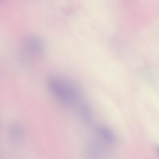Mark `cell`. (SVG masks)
Masks as SVG:
<instances>
[{"instance_id": "2", "label": "cell", "mask_w": 159, "mask_h": 159, "mask_svg": "<svg viewBox=\"0 0 159 159\" xmlns=\"http://www.w3.org/2000/svg\"><path fill=\"white\" fill-rule=\"evenodd\" d=\"M44 49V43L41 39L36 36L27 37L21 43L20 57L25 63L31 62L41 56Z\"/></svg>"}, {"instance_id": "4", "label": "cell", "mask_w": 159, "mask_h": 159, "mask_svg": "<svg viewBox=\"0 0 159 159\" xmlns=\"http://www.w3.org/2000/svg\"><path fill=\"white\" fill-rule=\"evenodd\" d=\"M89 152L93 156H101L106 153V150L99 143L92 142L89 146Z\"/></svg>"}, {"instance_id": "6", "label": "cell", "mask_w": 159, "mask_h": 159, "mask_svg": "<svg viewBox=\"0 0 159 159\" xmlns=\"http://www.w3.org/2000/svg\"><path fill=\"white\" fill-rule=\"evenodd\" d=\"M157 150L158 152L159 153V147H158L157 148Z\"/></svg>"}, {"instance_id": "1", "label": "cell", "mask_w": 159, "mask_h": 159, "mask_svg": "<svg viewBox=\"0 0 159 159\" xmlns=\"http://www.w3.org/2000/svg\"><path fill=\"white\" fill-rule=\"evenodd\" d=\"M46 81L50 92L60 102L70 104L79 99L80 93L78 88L69 79L58 75L52 74L48 76Z\"/></svg>"}, {"instance_id": "5", "label": "cell", "mask_w": 159, "mask_h": 159, "mask_svg": "<svg viewBox=\"0 0 159 159\" xmlns=\"http://www.w3.org/2000/svg\"><path fill=\"white\" fill-rule=\"evenodd\" d=\"M81 112L85 122L90 124L92 122L93 117L92 112L89 106L86 104L82 106Z\"/></svg>"}, {"instance_id": "3", "label": "cell", "mask_w": 159, "mask_h": 159, "mask_svg": "<svg viewBox=\"0 0 159 159\" xmlns=\"http://www.w3.org/2000/svg\"><path fill=\"white\" fill-rule=\"evenodd\" d=\"M99 135L106 142L113 144L115 142V137L112 132L108 128L104 126H100L97 129Z\"/></svg>"}]
</instances>
